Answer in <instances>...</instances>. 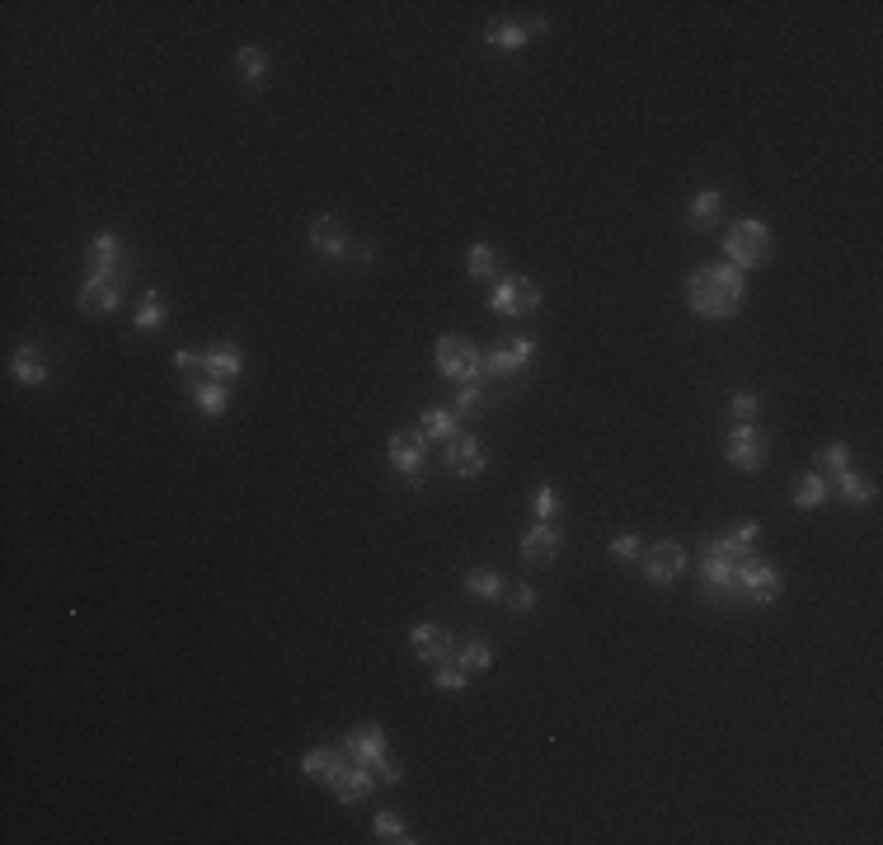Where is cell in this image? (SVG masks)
<instances>
[{
    "label": "cell",
    "instance_id": "cell-1",
    "mask_svg": "<svg viewBox=\"0 0 883 845\" xmlns=\"http://www.w3.org/2000/svg\"><path fill=\"white\" fill-rule=\"evenodd\" d=\"M743 301H747V273H738L733 263H705V268L686 273V306L700 320L724 324L743 310Z\"/></svg>",
    "mask_w": 883,
    "mask_h": 845
},
{
    "label": "cell",
    "instance_id": "cell-2",
    "mask_svg": "<svg viewBox=\"0 0 883 845\" xmlns=\"http://www.w3.org/2000/svg\"><path fill=\"white\" fill-rule=\"evenodd\" d=\"M743 564L747 559H729V554H714L700 545V601L710 606H738L743 601Z\"/></svg>",
    "mask_w": 883,
    "mask_h": 845
},
{
    "label": "cell",
    "instance_id": "cell-3",
    "mask_svg": "<svg viewBox=\"0 0 883 845\" xmlns=\"http://www.w3.org/2000/svg\"><path fill=\"white\" fill-rule=\"evenodd\" d=\"M771 249H775V235H771L766 221H757V216H743V221H733L729 231H724V254H729V263L738 268V273L761 268V263L771 259Z\"/></svg>",
    "mask_w": 883,
    "mask_h": 845
},
{
    "label": "cell",
    "instance_id": "cell-4",
    "mask_svg": "<svg viewBox=\"0 0 883 845\" xmlns=\"http://www.w3.org/2000/svg\"><path fill=\"white\" fill-rule=\"evenodd\" d=\"M536 362V338H498L494 348H480V381H517Z\"/></svg>",
    "mask_w": 883,
    "mask_h": 845
},
{
    "label": "cell",
    "instance_id": "cell-5",
    "mask_svg": "<svg viewBox=\"0 0 883 845\" xmlns=\"http://www.w3.org/2000/svg\"><path fill=\"white\" fill-rule=\"evenodd\" d=\"M85 268H90V277H104V282L127 287V277H132L137 259H132V249H127L113 231H99L90 240V249H85Z\"/></svg>",
    "mask_w": 883,
    "mask_h": 845
},
{
    "label": "cell",
    "instance_id": "cell-6",
    "mask_svg": "<svg viewBox=\"0 0 883 845\" xmlns=\"http://www.w3.org/2000/svg\"><path fill=\"white\" fill-rule=\"evenodd\" d=\"M724 461L743 475H761L766 461H771V437L757 428V423H733L729 437H724Z\"/></svg>",
    "mask_w": 883,
    "mask_h": 845
},
{
    "label": "cell",
    "instance_id": "cell-7",
    "mask_svg": "<svg viewBox=\"0 0 883 845\" xmlns=\"http://www.w3.org/2000/svg\"><path fill=\"white\" fill-rule=\"evenodd\" d=\"M433 362H437V371H442L451 385L480 381V348H475V338L442 334V338L433 343Z\"/></svg>",
    "mask_w": 883,
    "mask_h": 845
},
{
    "label": "cell",
    "instance_id": "cell-8",
    "mask_svg": "<svg viewBox=\"0 0 883 845\" xmlns=\"http://www.w3.org/2000/svg\"><path fill=\"white\" fill-rule=\"evenodd\" d=\"M738 578H743V601H747V606H761V611H766V606H775V601H780V592H785V573L775 569L771 559H761V554H752V559H747Z\"/></svg>",
    "mask_w": 883,
    "mask_h": 845
},
{
    "label": "cell",
    "instance_id": "cell-9",
    "mask_svg": "<svg viewBox=\"0 0 883 845\" xmlns=\"http://www.w3.org/2000/svg\"><path fill=\"white\" fill-rule=\"evenodd\" d=\"M423 432H395L386 446V456H390V470L395 475H404V484L409 489H423V479H428V461H423Z\"/></svg>",
    "mask_w": 883,
    "mask_h": 845
},
{
    "label": "cell",
    "instance_id": "cell-10",
    "mask_svg": "<svg viewBox=\"0 0 883 845\" xmlns=\"http://www.w3.org/2000/svg\"><path fill=\"white\" fill-rule=\"evenodd\" d=\"M639 569H644V578L653 587H672L686 573V550L677 540H658L649 550H639Z\"/></svg>",
    "mask_w": 883,
    "mask_h": 845
},
{
    "label": "cell",
    "instance_id": "cell-11",
    "mask_svg": "<svg viewBox=\"0 0 883 845\" xmlns=\"http://www.w3.org/2000/svg\"><path fill=\"white\" fill-rule=\"evenodd\" d=\"M442 465H447V475H456V479H480L484 470H489V451H484L480 437L461 432V437H451V442L442 446Z\"/></svg>",
    "mask_w": 883,
    "mask_h": 845
},
{
    "label": "cell",
    "instance_id": "cell-12",
    "mask_svg": "<svg viewBox=\"0 0 883 845\" xmlns=\"http://www.w3.org/2000/svg\"><path fill=\"white\" fill-rule=\"evenodd\" d=\"M489 306L498 315H531V310L541 306V287L531 282V277L512 273V277H498L494 282V296H489Z\"/></svg>",
    "mask_w": 883,
    "mask_h": 845
},
{
    "label": "cell",
    "instance_id": "cell-13",
    "mask_svg": "<svg viewBox=\"0 0 883 845\" xmlns=\"http://www.w3.org/2000/svg\"><path fill=\"white\" fill-rule=\"evenodd\" d=\"M306 240H310V249L329 263H343L348 259V249H353V235H348V226H343L339 216H315Z\"/></svg>",
    "mask_w": 883,
    "mask_h": 845
},
{
    "label": "cell",
    "instance_id": "cell-14",
    "mask_svg": "<svg viewBox=\"0 0 883 845\" xmlns=\"http://www.w3.org/2000/svg\"><path fill=\"white\" fill-rule=\"evenodd\" d=\"M409 648H414V658L428 662V667H437V662H447L451 653H456V644H451V630H447V625H437V620H423V625H414V630H409Z\"/></svg>",
    "mask_w": 883,
    "mask_h": 845
},
{
    "label": "cell",
    "instance_id": "cell-15",
    "mask_svg": "<svg viewBox=\"0 0 883 845\" xmlns=\"http://www.w3.org/2000/svg\"><path fill=\"white\" fill-rule=\"evenodd\" d=\"M76 306L90 315V320H109L123 306V287L118 282H104V277H85V287L76 292Z\"/></svg>",
    "mask_w": 883,
    "mask_h": 845
},
{
    "label": "cell",
    "instance_id": "cell-16",
    "mask_svg": "<svg viewBox=\"0 0 883 845\" xmlns=\"http://www.w3.org/2000/svg\"><path fill=\"white\" fill-rule=\"evenodd\" d=\"M339 747H343V756H348V761H357V766H376V761L390 752L386 733H381L376 723H357V728L339 742Z\"/></svg>",
    "mask_w": 883,
    "mask_h": 845
},
{
    "label": "cell",
    "instance_id": "cell-17",
    "mask_svg": "<svg viewBox=\"0 0 883 845\" xmlns=\"http://www.w3.org/2000/svg\"><path fill=\"white\" fill-rule=\"evenodd\" d=\"M559 554H564V531H559L555 522H536L527 536H522V559L536 564V569H541V564H555Z\"/></svg>",
    "mask_w": 883,
    "mask_h": 845
},
{
    "label": "cell",
    "instance_id": "cell-18",
    "mask_svg": "<svg viewBox=\"0 0 883 845\" xmlns=\"http://www.w3.org/2000/svg\"><path fill=\"white\" fill-rule=\"evenodd\" d=\"M329 789H334V799H339V803H362V799H372L381 784H376V770L372 766H357V761H348V766L334 775V784H329Z\"/></svg>",
    "mask_w": 883,
    "mask_h": 845
},
{
    "label": "cell",
    "instance_id": "cell-19",
    "mask_svg": "<svg viewBox=\"0 0 883 845\" xmlns=\"http://www.w3.org/2000/svg\"><path fill=\"white\" fill-rule=\"evenodd\" d=\"M348 766V756H343V747H310L306 756H301V775H306L310 784H334V775Z\"/></svg>",
    "mask_w": 883,
    "mask_h": 845
},
{
    "label": "cell",
    "instance_id": "cell-20",
    "mask_svg": "<svg viewBox=\"0 0 883 845\" xmlns=\"http://www.w3.org/2000/svg\"><path fill=\"white\" fill-rule=\"evenodd\" d=\"M10 376L19 385H47L52 381V367H47V357L38 343H19L15 357H10Z\"/></svg>",
    "mask_w": 883,
    "mask_h": 845
},
{
    "label": "cell",
    "instance_id": "cell-21",
    "mask_svg": "<svg viewBox=\"0 0 883 845\" xmlns=\"http://www.w3.org/2000/svg\"><path fill=\"white\" fill-rule=\"evenodd\" d=\"M188 400H193V409H198L202 418H226V409H231V385L226 381L188 385Z\"/></svg>",
    "mask_w": 883,
    "mask_h": 845
},
{
    "label": "cell",
    "instance_id": "cell-22",
    "mask_svg": "<svg viewBox=\"0 0 883 845\" xmlns=\"http://www.w3.org/2000/svg\"><path fill=\"white\" fill-rule=\"evenodd\" d=\"M484 47H494L503 57H522V47H527V29L522 24H512V19H494L489 29H484Z\"/></svg>",
    "mask_w": 883,
    "mask_h": 845
},
{
    "label": "cell",
    "instance_id": "cell-23",
    "mask_svg": "<svg viewBox=\"0 0 883 845\" xmlns=\"http://www.w3.org/2000/svg\"><path fill=\"white\" fill-rule=\"evenodd\" d=\"M827 498H832V479L822 475V470H808V475L794 484V507H799V512H818V507H827Z\"/></svg>",
    "mask_w": 883,
    "mask_h": 845
},
{
    "label": "cell",
    "instance_id": "cell-24",
    "mask_svg": "<svg viewBox=\"0 0 883 845\" xmlns=\"http://www.w3.org/2000/svg\"><path fill=\"white\" fill-rule=\"evenodd\" d=\"M419 432L428 437V442H442L447 446L451 437H461V418L451 414V409H437V404H428L419 414Z\"/></svg>",
    "mask_w": 883,
    "mask_h": 845
},
{
    "label": "cell",
    "instance_id": "cell-25",
    "mask_svg": "<svg viewBox=\"0 0 883 845\" xmlns=\"http://www.w3.org/2000/svg\"><path fill=\"white\" fill-rule=\"evenodd\" d=\"M235 71L245 76V85L254 94H264V85H268V52H264V47H254V43H245L240 52H235Z\"/></svg>",
    "mask_w": 883,
    "mask_h": 845
},
{
    "label": "cell",
    "instance_id": "cell-26",
    "mask_svg": "<svg viewBox=\"0 0 883 845\" xmlns=\"http://www.w3.org/2000/svg\"><path fill=\"white\" fill-rule=\"evenodd\" d=\"M207 362H212V376L217 381H240V371H245V353H240V343H231V338H221L217 348L207 353Z\"/></svg>",
    "mask_w": 883,
    "mask_h": 845
},
{
    "label": "cell",
    "instance_id": "cell-27",
    "mask_svg": "<svg viewBox=\"0 0 883 845\" xmlns=\"http://www.w3.org/2000/svg\"><path fill=\"white\" fill-rule=\"evenodd\" d=\"M461 587L470 592V597H480V601H503V592H508V583H503V573H498V569H465L461 573Z\"/></svg>",
    "mask_w": 883,
    "mask_h": 845
},
{
    "label": "cell",
    "instance_id": "cell-28",
    "mask_svg": "<svg viewBox=\"0 0 883 845\" xmlns=\"http://www.w3.org/2000/svg\"><path fill=\"white\" fill-rule=\"evenodd\" d=\"M719 216H724V193L719 188H700L696 198H691V226L710 231V226H719Z\"/></svg>",
    "mask_w": 883,
    "mask_h": 845
},
{
    "label": "cell",
    "instance_id": "cell-29",
    "mask_svg": "<svg viewBox=\"0 0 883 845\" xmlns=\"http://www.w3.org/2000/svg\"><path fill=\"white\" fill-rule=\"evenodd\" d=\"M832 484H837V493H841V503L846 507H869L874 503V484H869L865 475H855V470H837Z\"/></svg>",
    "mask_w": 883,
    "mask_h": 845
},
{
    "label": "cell",
    "instance_id": "cell-30",
    "mask_svg": "<svg viewBox=\"0 0 883 845\" xmlns=\"http://www.w3.org/2000/svg\"><path fill=\"white\" fill-rule=\"evenodd\" d=\"M489 409V395H484V381H461L456 385V400H451V414L456 418H480Z\"/></svg>",
    "mask_w": 883,
    "mask_h": 845
},
{
    "label": "cell",
    "instance_id": "cell-31",
    "mask_svg": "<svg viewBox=\"0 0 883 845\" xmlns=\"http://www.w3.org/2000/svg\"><path fill=\"white\" fill-rule=\"evenodd\" d=\"M174 371H184L188 385L217 381V376H212V362H207V353H193V348H174Z\"/></svg>",
    "mask_w": 883,
    "mask_h": 845
},
{
    "label": "cell",
    "instance_id": "cell-32",
    "mask_svg": "<svg viewBox=\"0 0 883 845\" xmlns=\"http://www.w3.org/2000/svg\"><path fill=\"white\" fill-rule=\"evenodd\" d=\"M451 658H456V667H461V672L475 676V672H489V667H494V648L484 644V639H470V644H461Z\"/></svg>",
    "mask_w": 883,
    "mask_h": 845
},
{
    "label": "cell",
    "instance_id": "cell-33",
    "mask_svg": "<svg viewBox=\"0 0 883 845\" xmlns=\"http://www.w3.org/2000/svg\"><path fill=\"white\" fill-rule=\"evenodd\" d=\"M165 315H170V310H165V296L151 287V292L141 296V306H137V315H132V320H137L141 334H155V329H165Z\"/></svg>",
    "mask_w": 883,
    "mask_h": 845
},
{
    "label": "cell",
    "instance_id": "cell-34",
    "mask_svg": "<svg viewBox=\"0 0 883 845\" xmlns=\"http://www.w3.org/2000/svg\"><path fill=\"white\" fill-rule=\"evenodd\" d=\"M465 273L475 277V282H494L498 277V249L494 245H475L465 254Z\"/></svg>",
    "mask_w": 883,
    "mask_h": 845
},
{
    "label": "cell",
    "instance_id": "cell-35",
    "mask_svg": "<svg viewBox=\"0 0 883 845\" xmlns=\"http://www.w3.org/2000/svg\"><path fill=\"white\" fill-rule=\"evenodd\" d=\"M433 686L442 695H461L465 686H470V672H461V667H456V658H447V662H437V667H433Z\"/></svg>",
    "mask_w": 883,
    "mask_h": 845
},
{
    "label": "cell",
    "instance_id": "cell-36",
    "mask_svg": "<svg viewBox=\"0 0 883 845\" xmlns=\"http://www.w3.org/2000/svg\"><path fill=\"white\" fill-rule=\"evenodd\" d=\"M559 507H564V498L555 493V484H536V489H531V517H536V522H555Z\"/></svg>",
    "mask_w": 883,
    "mask_h": 845
},
{
    "label": "cell",
    "instance_id": "cell-37",
    "mask_svg": "<svg viewBox=\"0 0 883 845\" xmlns=\"http://www.w3.org/2000/svg\"><path fill=\"white\" fill-rule=\"evenodd\" d=\"M372 831H376V841H386V845H409V841H414L395 813H376L372 817Z\"/></svg>",
    "mask_w": 883,
    "mask_h": 845
},
{
    "label": "cell",
    "instance_id": "cell-38",
    "mask_svg": "<svg viewBox=\"0 0 883 845\" xmlns=\"http://www.w3.org/2000/svg\"><path fill=\"white\" fill-rule=\"evenodd\" d=\"M818 470H822V475L851 470V446H846V442H827V446H818Z\"/></svg>",
    "mask_w": 883,
    "mask_h": 845
},
{
    "label": "cell",
    "instance_id": "cell-39",
    "mask_svg": "<svg viewBox=\"0 0 883 845\" xmlns=\"http://www.w3.org/2000/svg\"><path fill=\"white\" fill-rule=\"evenodd\" d=\"M757 414H761V395H752V390H738V395L729 400L733 423H757Z\"/></svg>",
    "mask_w": 883,
    "mask_h": 845
},
{
    "label": "cell",
    "instance_id": "cell-40",
    "mask_svg": "<svg viewBox=\"0 0 883 845\" xmlns=\"http://www.w3.org/2000/svg\"><path fill=\"white\" fill-rule=\"evenodd\" d=\"M606 550H611V559H620V564H630V559H639V550H644V545H639V536H635V531H616Z\"/></svg>",
    "mask_w": 883,
    "mask_h": 845
},
{
    "label": "cell",
    "instance_id": "cell-41",
    "mask_svg": "<svg viewBox=\"0 0 883 845\" xmlns=\"http://www.w3.org/2000/svg\"><path fill=\"white\" fill-rule=\"evenodd\" d=\"M503 601H508V611H517V615H527V611H536V587L531 583H517V587H508V592H503Z\"/></svg>",
    "mask_w": 883,
    "mask_h": 845
},
{
    "label": "cell",
    "instance_id": "cell-42",
    "mask_svg": "<svg viewBox=\"0 0 883 845\" xmlns=\"http://www.w3.org/2000/svg\"><path fill=\"white\" fill-rule=\"evenodd\" d=\"M372 770H376V784H386V789H395V784H400V780H404V770H400V761H395V756H390V752H386V756H381V761H376V766H372Z\"/></svg>",
    "mask_w": 883,
    "mask_h": 845
},
{
    "label": "cell",
    "instance_id": "cell-43",
    "mask_svg": "<svg viewBox=\"0 0 883 845\" xmlns=\"http://www.w3.org/2000/svg\"><path fill=\"white\" fill-rule=\"evenodd\" d=\"M348 259H353V263H362V268H367V263L376 259V249H372V245H362V240H353V249H348Z\"/></svg>",
    "mask_w": 883,
    "mask_h": 845
},
{
    "label": "cell",
    "instance_id": "cell-44",
    "mask_svg": "<svg viewBox=\"0 0 883 845\" xmlns=\"http://www.w3.org/2000/svg\"><path fill=\"white\" fill-rule=\"evenodd\" d=\"M522 29H527V38H541V33H550V19H527V24H522Z\"/></svg>",
    "mask_w": 883,
    "mask_h": 845
}]
</instances>
